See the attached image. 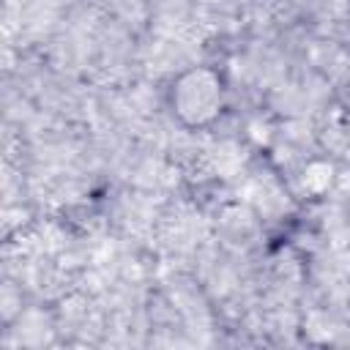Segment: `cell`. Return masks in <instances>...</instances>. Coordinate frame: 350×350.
I'll return each instance as SVG.
<instances>
[{"label":"cell","instance_id":"6da1fadb","mask_svg":"<svg viewBox=\"0 0 350 350\" xmlns=\"http://www.w3.org/2000/svg\"><path fill=\"white\" fill-rule=\"evenodd\" d=\"M167 107L186 129L211 126L224 109V79L211 66L183 68L167 88Z\"/></svg>","mask_w":350,"mask_h":350}]
</instances>
